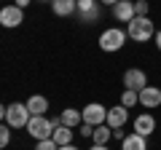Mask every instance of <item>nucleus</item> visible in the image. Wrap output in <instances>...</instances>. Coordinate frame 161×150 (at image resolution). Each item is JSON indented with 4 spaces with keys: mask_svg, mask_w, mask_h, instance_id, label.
Returning a JSON list of instances; mask_svg holds the SVG:
<instances>
[{
    "mask_svg": "<svg viewBox=\"0 0 161 150\" xmlns=\"http://www.w3.org/2000/svg\"><path fill=\"white\" fill-rule=\"evenodd\" d=\"M30 118H32V113H30V107L22 104V102H14V104H6V107H3V121L11 129H27Z\"/></svg>",
    "mask_w": 161,
    "mask_h": 150,
    "instance_id": "f257e3e1",
    "label": "nucleus"
},
{
    "mask_svg": "<svg viewBox=\"0 0 161 150\" xmlns=\"http://www.w3.org/2000/svg\"><path fill=\"white\" fill-rule=\"evenodd\" d=\"M126 32H129V38H132V40L145 43V40H150V38H156V32H158V29L153 27V22H150L148 16H134L132 22L126 24Z\"/></svg>",
    "mask_w": 161,
    "mask_h": 150,
    "instance_id": "f03ea898",
    "label": "nucleus"
},
{
    "mask_svg": "<svg viewBox=\"0 0 161 150\" xmlns=\"http://www.w3.org/2000/svg\"><path fill=\"white\" fill-rule=\"evenodd\" d=\"M126 40H129V32H126V29L110 27V29H105V32L99 35V48L108 51V54H113V51H121Z\"/></svg>",
    "mask_w": 161,
    "mask_h": 150,
    "instance_id": "7ed1b4c3",
    "label": "nucleus"
},
{
    "mask_svg": "<svg viewBox=\"0 0 161 150\" xmlns=\"http://www.w3.org/2000/svg\"><path fill=\"white\" fill-rule=\"evenodd\" d=\"M27 131H30V137L32 139H51V134H54V121L51 118H46V115H32L30 118V123H27Z\"/></svg>",
    "mask_w": 161,
    "mask_h": 150,
    "instance_id": "20e7f679",
    "label": "nucleus"
},
{
    "mask_svg": "<svg viewBox=\"0 0 161 150\" xmlns=\"http://www.w3.org/2000/svg\"><path fill=\"white\" fill-rule=\"evenodd\" d=\"M108 110L110 107H105V104H99V102H89L86 107L80 110V113H83V123H92V126L108 123Z\"/></svg>",
    "mask_w": 161,
    "mask_h": 150,
    "instance_id": "39448f33",
    "label": "nucleus"
},
{
    "mask_svg": "<svg viewBox=\"0 0 161 150\" xmlns=\"http://www.w3.org/2000/svg\"><path fill=\"white\" fill-rule=\"evenodd\" d=\"M99 19V0H78V22L92 24Z\"/></svg>",
    "mask_w": 161,
    "mask_h": 150,
    "instance_id": "423d86ee",
    "label": "nucleus"
},
{
    "mask_svg": "<svg viewBox=\"0 0 161 150\" xmlns=\"http://www.w3.org/2000/svg\"><path fill=\"white\" fill-rule=\"evenodd\" d=\"M24 22V8H19L16 3H11V6H6L3 11H0V24L3 27H19V24Z\"/></svg>",
    "mask_w": 161,
    "mask_h": 150,
    "instance_id": "0eeeda50",
    "label": "nucleus"
},
{
    "mask_svg": "<svg viewBox=\"0 0 161 150\" xmlns=\"http://www.w3.org/2000/svg\"><path fill=\"white\" fill-rule=\"evenodd\" d=\"M145 86H148V75H145L142 70L129 67L126 72H124V88H132V91H142Z\"/></svg>",
    "mask_w": 161,
    "mask_h": 150,
    "instance_id": "6e6552de",
    "label": "nucleus"
},
{
    "mask_svg": "<svg viewBox=\"0 0 161 150\" xmlns=\"http://www.w3.org/2000/svg\"><path fill=\"white\" fill-rule=\"evenodd\" d=\"M129 121V107L124 104H115V107L108 110V126L110 129H124V123Z\"/></svg>",
    "mask_w": 161,
    "mask_h": 150,
    "instance_id": "1a4fd4ad",
    "label": "nucleus"
},
{
    "mask_svg": "<svg viewBox=\"0 0 161 150\" xmlns=\"http://www.w3.org/2000/svg\"><path fill=\"white\" fill-rule=\"evenodd\" d=\"M113 16L118 19V22H132L134 16H137V13H134V3L132 0H118V3H115L113 6Z\"/></svg>",
    "mask_w": 161,
    "mask_h": 150,
    "instance_id": "9d476101",
    "label": "nucleus"
},
{
    "mask_svg": "<svg viewBox=\"0 0 161 150\" xmlns=\"http://www.w3.org/2000/svg\"><path fill=\"white\" fill-rule=\"evenodd\" d=\"M51 139L59 145V147L73 145V129H70V126H62V123H59V118H54V134H51Z\"/></svg>",
    "mask_w": 161,
    "mask_h": 150,
    "instance_id": "9b49d317",
    "label": "nucleus"
},
{
    "mask_svg": "<svg viewBox=\"0 0 161 150\" xmlns=\"http://www.w3.org/2000/svg\"><path fill=\"white\" fill-rule=\"evenodd\" d=\"M134 131L142 134V137H150V134L156 131V118L150 115V113H142V115L134 118Z\"/></svg>",
    "mask_w": 161,
    "mask_h": 150,
    "instance_id": "f8f14e48",
    "label": "nucleus"
},
{
    "mask_svg": "<svg viewBox=\"0 0 161 150\" xmlns=\"http://www.w3.org/2000/svg\"><path fill=\"white\" fill-rule=\"evenodd\" d=\"M121 150H148V137H142L137 131L126 134V137L121 139Z\"/></svg>",
    "mask_w": 161,
    "mask_h": 150,
    "instance_id": "ddd939ff",
    "label": "nucleus"
},
{
    "mask_svg": "<svg viewBox=\"0 0 161 150\" xmlns=\"http://www.w3.org/2000/svg\"><path fill=\"white\" fill-rule=\"evenodd\" d=\"M140 104H142V107H158L161 104V88L145 86L142 91H140Z\"/></svg>",
    "mask_w": 161,
    "mask_h": 150,
    "instance_id": "4468645a",
    "label": "nucleus"
},
{
    "mask_svg": "<svg viewBox=\"0 0 161 150\" xmlns=\"http://www.w3.org/2000/svg\"><path fill=\"white\" fill-rule=\"evenodd\" d=\"M59 123H62V126L75 129V126H80V123H83V113H78L75 107H67V110H62V113H59Z\"/></svg>",
    "mask_w": 161,
    "mask_h": 150,
    "instance_id": "2eb2a0df",
    "label": "nucleus"
},
{
    "mask_svg": "<svg viewBox=\"0 0 161 150\" xmlns=\"http://www.w3.org/2000/svg\"><path fill=\"white\" fill-rule=\"evenodd\" d=\"M24 104L30 107V113H32V115H46V113H48V99L40 97V94H32Z\"/></svg>",
    "mask_w": 161,
    "mask_h": 150,
    "instance_id": "dca6fc26",
    "label": "nucleus"
},
{
    "mask_svg": "<svg viewBox=\"0 0 161 150\" xmlns=\"http://www.w3.org/2000/svg\"><path fill=\"white\" fill-rule=\"evenodd\" d=\"M51 11L57 13V16H70V13L78 11V0H54Z\"/></svg>",
    "mask_w": 161,
    "mask_h": 150,
    "instance_id": "f3484780",
    "label": "nucleus"
},
{
    "mask_svg": "<svg viewBox=\"0 0 161 150\" xmlns=\"http://www.w3.org/2000/svg\"><path fill=\"white\" fill-rule=\"evenodd\" d=\"M94 145H108L110 139H113V129L108 126V123H102V126H97L94 129Z\"/></svg>",
    "mask_w": 161,
    "mask_h": 150,
    "instance_id": "a211bd4d",
    "label": "nucleus"
},
{
    "mask_svg": "<svg viewBox=\"0 0 161 150\" xmlns=\"http://www.w3.org/2000/svg\"><path fill=\"white\" fill-rule=\"evenodd\" d=\"M121 104H124V107H134V104H140V91L124 88V94H121Z\"/></svg>",
    "mask_w": 161,
    "mask_h": 150,
    "instance_id": "6ab92c4d",
    "label": "nucleus"
},
{
    "mask_svg": "<svg viewBox=\"0 0 161 150\" xmlns=\"http://www.w3.org/2000/svg\"><path fill=\"white\" fill-rule=\"evenodd\" d=\"M8 142H11V126L3 123L0 126V147H8Z\"/></svg>",
    "mask_w": 161,
    "mask_h": 150,
    "instance_id": "aec40b11",
    "label": "nucleus"
},
{
    "mask_svg": "<svg viewBox=\"0 0 161 150\" xmlns=\"http://www.w3.org/2000/svg\"><path fill=\"white\" fill-rule=\"evenodd\" d=\"M148 0H134V13L137 16H148Z\"/></svg>",
    "mask_w": 161,
    "mask_h": 150,
    "instance_id": "412c9836",
    "label": "nucleus"
},
{
    "mask_svg": "<svg viewBox=\"0 0 161 150\" xmlns=\"http://www.w3.org/2000/svg\"><path fill=\"white\" fill-rule=\"evenodd\" d=\"M35 150H59V145L54 142V139H40V142L35 145Z\"/></svg>",
    "mask_w": 161,
    "mask_h": 150,
    "instance_id": "4be33fe9",
    "label": "nucleus"
},
{
    "mask_svg": "<svg viewBox=\"0 0 161 150\" xmlns=\"http://www.w3.org/2000/svg\"><path fill=\"white\" fill-rule=\"evenodd\" d=\"M94 129L97 126H92V123H80V137H94Z\"/></svg>",
    "mask_w": 161,
    "mask_h": 150,
    "instance_id": "5701e85b",
    "label": "nucleus"
},
{
    "mask_svg": "<svg viewBox=\"0 0 161 150\" xmlns=\"http://www.w3.org/2000/svg\"><path fill=\"white\" fill-rule=\"evenodd\" d=\"M113 137H115V139H124L126 134H124V129H113Z\"/></svg>",
    "mask_w": 161,
    "mask_h": 150,
    "instance_id": "b1692460",
    "label": "nucleus"
},
{
    "mask_svg": "<svg viewBox=\"0 0 161 150\" xmlns=\"http://www.w3.org/2000/svg\"><path fill=\"white\" fill-rule=\"evenodd\" d=\"M153 40H156V48H158V51H161V29H158V32H156V38H153Z\"/></svg>",
    "mask_w": 161,
    "mask_h": 150,
    "instance_id": "393cba45",
    "label": "nucleus"
},
{
    "mask_svg": "<svg viewBox=\"0 0 161 150\" xmlns=\"http://www.w3.org/2000/svg\"><path fill=\"white\" fill-rule=\"evenodd\" d=\"M30 3H32V0H16V6H19V8H27Z\"/></svg>",
    "mask_w": 161,
    "mask_h": 150,
    "instance_id": "a878e982",
    "label": "nucleus"
},
{
    "mask_svg": "<svg viewBox=\"0 0 161 150\" xmlns=\"http://www.w3.org/2000/svg\"><path fill=\"white\" fill-rule=\"evenodd\" d=\"M89 150H108V145H92Z\"/></svg>",
    "mask_w": 161,
    "mask_h": 150,
    "instance_id": "bb28decb",
    "label": "nucleus"
},
{
    "mask_svg": "<svg viewBox=\"0 0 161 150\" xmlns=\"http://www.w3.org/2000/svg\"><path fill=\"white\" fill-rule=\"evenodd\" d=\"M99 3H105V6H115L118 0H99Z\"/></svg>",
    "mask_w": 161,
    "mask_h": 150,
    "instance_id": "cd10ccee",
    "label": "nucleus"
},
{
    "mask_svg": "<svg viewBox=\"0 0 161 150\" xmlns=\"http://www.w3.org/2000/svg\"><path fill=\"white\" fill-rule=\"evenodd\" d=\"M59 150H78L75 145H64V147H59Z\"/></svg>",
    "mask_w": 161,
    "mask_h": 150,
    "instance_id": "c85d7f7f",
    "label": "nucleus"
},
{
    "mask_svg": "<svg viewBox=\"0 0 161 150\" xmlns=\"http://www.w3.org/2000/svg\"><path fill=\"white\" fill-rule=\"evenodd\" d=\"M43 3H54V0H43Z\"/></svg>",
    "mask_w": 161,
    "mask_h": 150,
    "instance_id": "c756f323",
    "label": "nucleus"
}]
</instances>
